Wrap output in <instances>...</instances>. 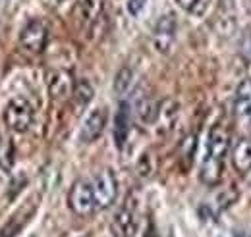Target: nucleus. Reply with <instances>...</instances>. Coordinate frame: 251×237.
Here are the masks:
<instances>
[{"instance_id":"obj_1","label":"nucleus","mask_w":251,"mask_h":237,"mask_svg":"<svg viewBox=\"0 0 251 237\" xmlns=\"http://www.w3.org/2000/svg\"><path fill=\"white\" fill-rule=\"evenodd\" d=\"M33 118H35L33 106L24 96H14L4 108V123L14 133H25L31 127Z\"/></svg>"},{"instance_id":"obj_2","label":"nucleus","mask_w":251,"mask_h":237,"mask_svg":"<svg viewBox=\"0 0 251 237\" xmlns=\"http://www.w3.org/2000/svg\"><path fill=\"white\" fill-rule=\"evenodd\" d=\"M68 207L77 216H89L97 210L93 183L89 179H77L68 193Z\"/></svg>"},{"instance_id":"obj_3","label":"nucleus","mask_w":251,"mask_h":237,"mask_svg":"<svg viewBox=\"0 0 251 237\" xmlns=\"http://www.w3.org/2000/svg\"><path fill=\"white\" fill-rule=\"evenodd\" d=\"M91 183H93L97 210H104V208L112 207V203L116 201V195H118V179H116V174L110 168H104V170H100L91 179Z\"/></svg>"},{"instance_id":"obj_4","label":"nucleus","mask_w":251,"mask_h":237,"mask_svg":"<svg viewBox=\"0 0 251 237\" xmlns=\"http://www.w3.org/2000/svg\"><path fill=\"white\" fill-rule=\"evenodd\" d=\"M176 31H178V22L174 14H164L160 16L155 29H153V47L160 54H168L174 47L176 41Z\"/></svg>"},{"instance_id":"obj_5","label":"nucleus","mask_w":251,"mask_h":237,"mask_svg":"<svg viewBox=\"0 0 251 237\" xmlns=\"http://www.w3.org/2000/svg\"><path fill=\"white\" fill-rule=\"evenodd\" d=\"M49 41V29L41 20H31L20 33V45L31 54H41Z\"/></svg>"},{"instance_id":"obj_6","label":"nucleus","mask_w":251,"mask_h":237,"mask_svg":"<svg viewBox=\"0 0 251 237\" xmlns=\"http://www.w3.org/2000/svg\"><path fill=\"white\" fill-rule=\"evenodd\" d=\"M106 119H108V112H106L104 106L91 110V114L85 118L83 125H81V131H79L81 143H93V141H97L102 135V131H104Z\"/></svg>"},{"instance_id":"obj_7","label":"nucleus","mask_w":251,"mask_h":237,"mask_svg":"<svg viewBox=\"0 0 251 237\" xmlns=\"http://www.w3.org/2000/svg\"><path fill=\"white\" fill-rule=\"evenodd\" d=\"M178 116H180V104L172 98H166L162 102H158V110L157 116H155V127L160 135H166L172 131V127L176 125L178 121Z\"/></svg>"},{"instance_id":"obj_8","label":"nucleus","mask_w":251,"mask_h":237,"mask_svg":"<svg viewBox=\"0 0 251 237\" xmlns=\"http://www.w3.org/2000/svg\"><path fill=\"white\" fill-rule=\"evenodd\" d=\"M230 150V131L217 123L211 133H209V141H207V156H213V158H219L224 160V156L228 154Z\"/></svg>"},{"instance_id":"obj_9","label":"nucleus","mask_w":251,"mask_h":237,"mask_svg":"<svg viewBox=\"0 0 251 237\" xmlns=\"http://www.w3.org/2000/svg\"><path fill=\"white\" fill-rule=\"evenodd\" d=\"M114 230L116 236L120 237H131L137 230V212L135 205L131 201H127L124 207L118 210L116 218H114Z\"/></svg>"},{"instance_id":"obj_10","label":"nucleus","mask_w":251,"mask_h":237,"mask_svg":"<svg viewBox=\"0 0 251 237\" xmlns=\"http://www.w3.org/2000/svg\"><path fill=\"white\" fill-rule=\"evenodd\" d=\"M74 85H75V81L64 70H54L49 73V91L54 98H66L68 95H72Z\"/></svg>"},{"instance_id":"obj_11","label":"nucleus","mask_w":251,"mask_h":237,"mask_svg":"<svg viewBox=\"0 0 251 237\" xmlns=\"http://www.w3.org/2000/svg\"><path fill=\"white\" fill-rule=\"evenodd\" d=\"M232 166L238 174L251 172V139H238L232 147Z\"/></svg>"},{"instance_id":"obj_12","label":"nucleus","mask_w":251,"mask_h":237,"mask_svg":"<svg viewBox=\"0 0 251 237\" xmlns=\"http://www.w3.org/2000/svg\"><path fill=\"white\" fill-rule=\"evenodd\" d=\"M222 172H224V160L213 158V156H205V160L201 164V170H199V179L205 185L215 187L222 179Z\"/></svg>"},{"instance_id":"obj_13","label":"nucleus","mask_w":251,"mask_h":237,"mask_svg":"<svg viewBox=\"0 0 251 237\" xmlns=\"http://www.w3.org/2000/svg\"><path fill=\"white\" fill-rule=\"evenodd\" d=\"M234 112L238 118L251 116V79H242L234 95Z\"/></svg>"},{"instance_id":"obj_14","label":"nucleus","mask_w":251,"mask_h":237,"mask_svg":"<svg viewBox=\"0 0 251 237\" xmlns=\"http://www.w3.org/2000/svg\"><path fill=\"white\" fill-rule=\"evenodd\" d=\"M129 119H131V112H129V104L122 102L118 108V114L114 119V143L118 148H124L127 135H129Z\"/></svg>"},{"instance_id":"obj_15","label":"nucleus","mask_w":251,"mask_h":237,"mask_svg":"<svg viewBox=\"0 0 251 237\" xmlns=\"http://www.w3.org/2000/svg\"><path fill=\"white\" fill-rule=\"evenodd\" d=\"M133 108H135L137 118L141 119L143 123H153V121H155V116H157L158 102H155V100H153L151 96H147V95H139Z\"/></svg>"},{"instance_id":"obj_16","label":"nucleus","mask_w":251,"mask_h":237,"mask_svg":"<svg viewBox=\"0 0 251 237\" xmlns=\"http://www.w3.org/2000/svg\"><path fill=\"white\" fill-rule=\"evenodd\" d=\"M106 8V0H81L79 12L85 24H95L99 18H102Z\"/></svg>"},{"instance_id":"obj_17","label":"nucleus","mask_w":251,"mask_h":237,"mask_svg":"<svg viewBox=\"0 0 251 237\" xmlns=\"http://www.w3.org/2000/svg\"><path fill=\"white\" fill-rule=\"evenodd\" d=\"M133 77H135L133 70L124 66V68L116 73V77H114V85H112V87H114V93L120 95V96H124L126 93H129L131 85H133Z\"/></svg>"},{"instance_id":"obj_18","label":"nucleus","mask_w":251,"mask_h":237,"mask_svg":"<svg viewBox=\"0 0 251 237\" xmlns=\"http://www.w3.org/2000/svg\"><path fill=\"white\" fill-rule=\"evenodd\" d=\"M72 95H74V98H75V102H77L79 106H85V104L91 102V98H93V95H95L93 85H91L87 79H79V81H75Z\"/></svg>"},{"instance_id":"obj_19","label":"nucleus","mask_w":251,"mask_h":237,"mask_svg":"<svg viewBox=\"0 0 251 237\" xmlns=\"http://www.w3.org/2000/svg\"><path fill=\"white\" fill-rule=\"evenodd\" d=\"M182 10H186V12H191V14H195V16H201L203 12H205V8H207V2L205 0H174Z\"/></svg>"},{"instance_id":"obj_20","label":"nucleus","mask_w":251,"mask_h":237,"mask_svg":"<svg viewBox=\"0 0 251 237\" xmlns=\"http://www.w3.org/2000/svg\"><path fill=\"white\" fill-rule=\"evenodd\" d=\"M145 2H147V0H127V12H129L131 16H137V14L145 8Z\"/></svg>"},{"instance_id":"obj_21","label":"nucleus","mask_w":251,"mask_h":237,"mask_svg":"<svg viewBox=\"0 0 251 237\" xmlns=\"http://www.w3.org/2000/svg\"><path fill=\"white\" fill-rule=\"evenodd\" d=\"M18 230H20V224L14 220V222H10L8 226H4V228L0 230V237H16Z\"/></svg>"},{"instance_id":"obj_22","label":"nucleus","mask_w":251,"mask_h":237,"mask_svg":"<svg viewBox=\"0 0 251 237\" xmlns=\"http://www.w3.org/2000/svg\"><path fill=\"white\" fill-rule=\"evenodd\" d=\"M149 156H151V154H143L139 162H143V164H145V162H149ZM143 164H139V166H143ZM151 170H153V166H151V164H147V176L151 174ZM139 172H141V174L145 176V172H143V168H139Z\"/></svg>"},{"instance_id":"obj_23","label":"nucleus","mask_w":251,"mask_h":237,"mask_svg":"<svg viewBox=\"0 0 251 237\" xmlns=\"http://www.w3.org/2000/svg\"><path fill=\"white\" fill-rule=\"evenodd\" d=\"M143 237H157V234H155V228L153 226H149V230H147V234Z\"/></svg>"},{"instance_id":"obj_24","label":"nucleus","mask_w":251,"mask_h":237,"mask_svg":"<svg viewBox=\"0 0 251 237\" xmlns=\"http://www.w3.org/2000/svg\"><path fill=\"white\" fill-rule=\"evenodd\" d=\"M250 185H251V178H250Z\"/></svg>"}]
</instances>
